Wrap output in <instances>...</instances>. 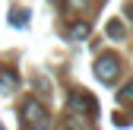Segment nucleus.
<instances>
[{
  "mask_svg": "<svg viewBox=\"0 0 133 130\" xmlns=\"http://www.w3.org/2000/svg\"><path fill=\"white\" fill-rule=\"evenodd\" d=\"M66 108H70V114H79V118H95L98 114V102L86 92H70Z\"/></svg>",
  "mask_w": 133,
  "mask_h": 130,
  "instance_id": "f257e3e1",
  "label": "nucleus"
},
{
  "mask_svg": "<svg viewBox=\"0 0 133 130\" xmlns=\"http://www.w3.org/2000/svg\"><path fill=\"white\" fill-rule=\"evenodd\" d=\"M121 73V57L117 54H102L95 60V76L102 79V83H114Z\"/></svg>",
  "mask_w": 133,
  "mask_h": 130,
  "instance_id": "f03ea898",
  "label": "nucleus"
},
{
  "mask_svg": "<svg viewBox=\"0 0 133 130\" xmlns=\"http://www.w3.org/2000/svg\"><path fill=\"white\" fill-rule=\"evenodd\" d=\"M22 114H25V121H29V127H35V124H44V105L41 102H35V99H25V105H22Z\"/></svg>",
  "mask_w": 133,
  "mask_h": 130,
  "instance_id": "7ed1b4c3",
  "label": "nucleus"
},
{
  "mask_svg": "<svg viewBox=\"0 0 133 130\" xmlns=\"http://www.w3.org/2000/svg\"><path fill=\"white\" fill-rule=\"evenodd\" d=\"M16 83H19V76H16L13 70H0V92H10V89H16Z\"/></svg>",
  "mask_w": 133,
  "mask_h": 130,
  "instance_id": "20e7f679",
  "label": "nucleus"
},
{
  "mask_svg": "<svg viewBox=\"0 0 133 130\" xmlns=\"http://www.w3.org/2000/svg\"><path fill=\"white\" fill-rule=\"evenodd\" d=\"M108 35H111V38H124V35H127V29H124V22H117V19H111V22H108Z\"/></svg>",
  "mask_w": 133,
  "mask_h": 130,
  "instance_id": "39448f33",
  "label": "nucleus"
},
{
  "mask_svg": "<svg viewBox=\"0 0 133 130\" xmlns=\"http://www.w3.org/2000/svg\"><path fill=\"white\" fill-rule=\"evenodd\" d=\"M117 102H133V79H130V83L117 92Z\"/></svg>",
  "mask_w": 133,
  "mask_h": 130,
  "instance_id": "423d86ee",
  "label": "nucleus"
},
{
  "mask_svg": "<svg viewBox=\"0 0 133 130\" xmlns=\"http://www.w3.org/2000/svg\"><path fill=\"white\" fill-rule=\"evenodd\" d=\"M70 35H73V38H86V35H89V25H86V22H76V25L70 29Z\"/></svg>",
  "mask_w": 133,
  "mask_h": 130,
  "instance_id": "0eeeda50",
  "label": "nucleus"
},
{
  "mask_svg": "<svg viewBox=\"0 0 133 130\" xmlns=\"http://www.w3.org/2000/svg\"><path fill=\"white\" fill-rule=\"evenodd\" d=\"M66 6H70V10H82V6H86V0H66Z\"/></svg>",
  "mask_w": 133,
  "mask_h": 130,
  "instance_id": "6e6552de",
  "label": "nucleus"
},
{
  "mask_svg": "<svg viewBox=\"0 0 133 130\" xmlns=\"http://www.w3.org/2000/svg\"><path fill=\"white\" fill-rule=\"evenodd\" d=\"M32 130H48V127H44V124H35V127H32Z\"/></svg>",
  "mask_w": 133,
  "mask_h": 130,
  "instance_id": "1a4fd4ad",
  "label": "nucleus"
}]
</instances>
